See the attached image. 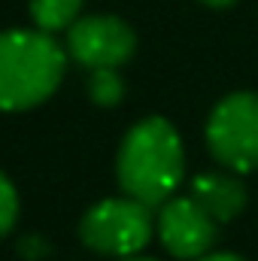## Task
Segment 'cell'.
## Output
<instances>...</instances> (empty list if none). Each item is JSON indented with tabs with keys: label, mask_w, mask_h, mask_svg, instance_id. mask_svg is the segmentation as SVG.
Here are the masks:
<instances>
[{
	"label": "cell",
	"mask_w": 258,
	"mask_h": 261,
	"mask_svg": "<svg viewBox=\"0 0 258 261\" xmlns=\"http://www.w3.org/2000/svg\"><path fill=\"white\" fill-rule=\"evenodd\" d=\"M192 197L222 225L231 222L243 213L246 206V186L240 182V176L234 170L228 173H200L192 182Z\"/></svg>",
	"instance_id": "obj_7"
},
{
	"label": "cell",
	"mask_w": 258,
	"mask_h": 261,
	"mask_svg": "<svg viewBox=\"0 0 258 261\" xmlns=\"http://www.w3.org/2000/svg\"><path fill=\"white\" fill-rule=\"evenodd\" d=\"M125 261H152V258H125Z\"/></svg>",
	"instance_id": "obj_13"
},
{
	"label": "cell",
	"mask_w": 258,
	"mask_h": 261,
	"mask_svg": "<svg viewBox=\"0 0 258 261\" xmlns=\"http://www.w3.org/2000/svg\"><path fill=\"white\" fill-rule=\"evenodd\" d=\"M82 0H31V18L37 31L55 34V31H70L79 21Z\"/></svg>",
	"instance_id": "obj_8"
},
{
	"label": "cell",
	"mask_w": 258,
	"mask_h": 261,
	"mask_svg": "<svg viewBox=\"0 0 258 261\" xmlns=\"http://www.w3.org/2000/svg\"><path fill=\"white\" fill-rule=\"evenodd\" d=\"M137 49V34L119 15H85L67 31V52L88 70L122 67Z\"/></svg>",
	"instance_id": "obj_5"
},
{
	"label": "cell",
	"mask_w": 258,
	"mask_h": 261,
	"mask_svg": "<svg viewBox=\"0 0 258 261\" xmlns=\"http://www.w3.org/2000/svg\"><path fill=\"white\" fill-rule=\"evenodd\" d=\"M158 237L173 258H203L216 243L219 222L194 200V197H170L158 213Z\"/></svg>",
	"instance_id": "obj_6"
},
{
	"label": "cell",
	"mask_w": 258,
	"mask_h": 261,
	"mask_svg": "<svg viewBox=\"0 0 258 261\" xmlns=\"http://www.w3.org/2000/svg\"><path fill=\"white\" fill-rule=\"evenodd\" d=\"M18 219V192L12 186V179L6 173H0V237H6L12 231Z\"/></svg>",
	"instance_id": "obj_10"
},
{
	"label": "cell",
	"mask_w": 258,
	"mask_h": 261,
	"mask_svg": "<svg viewBox=\"0 0 258 261\" xmlns=\"http://www.w3.org/2000/svg\"><path fill=\"white\" fill-rule=\"evenodd\" d=\"M200 3H207V6H213V9H225V6H234L237 0H200Z\"/></svg>",
	"instance_id": "obj_12"
},
{
	"label": "cell",
	"mask_w": 258,
	"mask_h": 261,
	"mask_svg": "<svg viewBox=\"0 0 258 261\" xmlns=\"http://www.w3.org/2000/svg\"><path fill=\"white\" fill-rule=\"evenodd\" d=\"M207 146L213 158L234 170L249 173L258 167V94L237 91L216 103L207 122Z\"/></svg>",
	"instance_id": "obj_4"
},
{
	"label": "cell",
	"mask_w": 258,
	"mask_h": 261,
	"mask_svg": "<svg viewBox=\"0 0 258 261\" xmlns=\"http://www.w3.org/2000/svg\"><path fill=\"white\" fill-rule=\"evenodd\" d=\"M88 97L97 107H116L125 97V79L119 73V67H100L91 70L88 76Z\"/></svg>",
	"instance_id": "obj_9"
},
{
	"label": "cell",
	"mask_w": 258,
	"mask_h": 261,
	"mask_svg": "<svg viewBox=\"0 0 258 261\" xmlns=\"http://www.w3.org/2000/svg\"><path fill=\"white\" fill-rule=\"evenodd\" d=\"M197 261H246V258H240L234 252H213V255H203V258H197Z\"/></svg>",
	"instance_id": "obj_11"
},
{
	"label": "cell",
	"mask_w": 258,
	"mask_h": 261,
	"mask_svg": "<svg viewBox=\"0 0 258 261\" xmlns=\"http://www.w3.org/2000/svg\"><path fill=\"white\" fill-rule=\"evenodd\" d=\"M152 206L137 197H107L94 203L79 225V234L88 249L116 258H134L152 240Z\"/></svg>",
	"instance_id": "obj_3"
},
{
	"label": "cell",
	"mask_w": 258,
	"mask_h": 261,
	"mask_svg": "<svg viewBox=\"0 0 258 261\" xmlns=\"http://www.w3.org/2000/svg\"><path fill=\"white\" fill-rule=\"evenodd\" d=\"M116 170L128 197L149 206L170 200L186 173V152L176 128L158 116L134 125L122 140Z\"/></svg>",
	"instance_id": "obj_1"
},
{
	"label": "cell",
	"mask_w": 258,
	"mask_h": 261,
	"mask_svg": "<svg viewBox=\"0 0 258 261\" xmlns=\"http://www.w3.org/2000/svg\"><path fill=\"white\" fill-rule=\"evenodd\" d=\"M67 58L46 31L0 34V110L18 113L43 103L61 85Z\"/></svg>",
	"instance_id": "obj_2"
}]
</instances>
